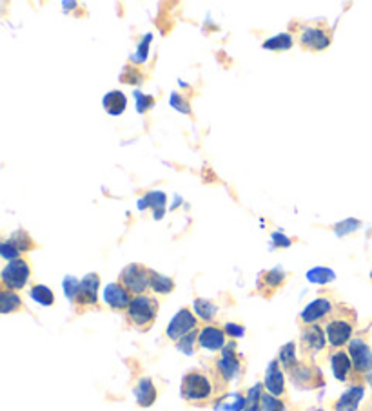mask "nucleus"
<instances>
[{
	"label": "nucleus",
	"instance_id": "nucleus-8",
	"mask_svg": "<svg viewBox=\"0 0 372 411\" xmlns=\"http://www.w3.org/2000/svg\"><path fill=\"white\" fill-rule=\"evenodd\" d=\"M349 355L358 375L372 373V349L363 339H352L349 343Z\"/></svg>",
	"mask_w": 372,
	"mask_h": 411
},
{
	"label": "nucleus",
	"instance_id": "nucleus-28",
	"mask_svg": "<svg viewBox=\"0 0 372 411\" xmlns=\"http://www.w3.org/2000/svg\"><path fill=\"white\" fill-rule=\"evenodd\" d=\"M262 401H264V386L254 384L247 391L245 397V410L243 411H264L262 410Z\"/></svg>",
	"mask_w": 372,
	"mask_h": 411
},
{
	"label": "nucleus",
	"instance_id": "nucleus-12",
	"mask_svg": "<svg viewBox=\"0 0 372 411\" xmlns=\"http://www.w3.org/2000/svg\"><path fill=\"white\" fill-rule=\"evenodd\" d=\"M327 345L325 330L321 328L320 324H309L301 330V349L303 354L314 355L323 352Z\"/></svg>",
	"mask_w": 372,
	"mask_h": 411
},
{
	"label": "nucleus",
	"instance_id": "nucleus-23",
	"mask_svg": "<svg viewBox=\"0 0 372 411\" xmlns=\"http://www.w3.org/2000/svg\"><path fill=\"white\" fill-rule=\"evenodd\" d=\"M245 410V397L242 393L220 397L214 404V411H243Z\"/></svg>",
	"mask_w": 372,
	"mask_h": 411
},
{
	"label": "nucleus",
	"instance_id": "nucleus-4",
	"mask_svg": "<svg viewBox=\"0 0 372 411\" xmlns=\"http://www.w3.org/2000/svg\"><path fill=\"white\" fill-rule=\"evenodd\" d=\"M119 283L135 295H144L151 290V270L140 263H131L122 270Z\"/></svg>",
	"mask_w": 372,
	"mask_h": 411
},
{
	"label": "nucleus",
	"instance_id": "nucleus-38",
	"mask_svg": "<svg viewBox=\"0 0 372 411\" xmlns=\"http://www.w3.org/2000/svg\"><path fill=\"white\" fill-rule=\"evenodd\" d=\"M0 254H2L4 259H10V261H15V259H18V256H21V252H18V250H16V248L13 247L10 241H8V239L2 243V247H0Z\"/></svg>",
	"mask_w": 372,
	"mask_h": 411
},
{
	"label": "nucleus",
	"instance_id": "nucleus-3",
	"mask_svg": "<svg viewBox=\"0 0 372 411\" xmlns=\"http://www.w3.org/2000/svg\"><path fill=\"white\" fill-rule=\"evenodd\" d=\"M158 314V301L153 295H135L127 308L129 323L138 330H149Z\"/></svg>",
	"mask_w": 372,
	"mask_h": 411
},
{
	"label": "nucleus",
	"instance_id": "nucleus-43",
	"mask_svg": "<svg viewBox=\"0 0 372 411\" xmlns=\"http://www.w3.org/2000/svg\"><path fill=\"white\" fill-rule=\"evenodd\" d=\"M367 380H369V384L372 386V373H371V375H367Z\"/></svg>",
	"mask_w": 372,
	"mask_h": 411
},
{
	"label": "nucleus",
	"instance_id": "nucleus-33",
	"mask_svg": "<svg viewBox=\"0 0 372 411\" xmlns=\"http://www.w3.org/2000/svg\"><path fill=\"white\" fill-rule=\"evenodd\" d=\"M262 410L264 411H287V406L284 404V401H280L278 397H273V395H269V393H264Z\"/></svg>",
	"mask_w": 372,
	"mask_h": 411
},
{
	"label": "nucleus",
	"instance_id": "nucleus-10",
	"mask_svg": "<svg viewBox=\"0 0 372 411\" xmlns=\"http://www.w3.org/2000/svg\"><path fill=\"white\" fill-rule=\"evenodd\" d=\"M99 274H88V276L80 281L77 301H75L77 308H91V306H97V303H99Z\"/></svg>",
	"mask_w": 372,
	"mask_h": 411
},
{
	"label": "nucleus",
	"instance_id": "nucleus-31",
	"mask_svg": "<svg viewBox=\"0 0 372 411\" xmlns=\"http://www.w3.org/2000/svg\"><path fill=\"white\" fill-rule=\"evenodd\" d=\"M290 47H293V36L287 33L271 36L269 40L264 42V49H269V51H287Z\"/></svg>",
	"mask_w": 372,
	"mask_h": 411
},
{
	"label": "nucleus",
	"instance_id": "nucleus-13",
	"mask_svg": "<svg viewBox=\"0 0 372 411\" xmlns=\"http://www.w3.org/2000/svg\"><path fill=\"white\" fill-rule=\"evenodd\" d=\"M289 373L293 382H295L298 388H307V390H310V388H318V386L323 384L321 371L318 370V368H314V366L300 364V362H298Z\"/></svg>",
	"mask_w": 372,
	"mask_h": 411
},
{
	"label": "nucleus",
	"instance_id": "nucleus-27",
	"mask_svg": "<svg viewBox=\"0 0 372 411\" xmlns=\"http://www.w3.org/2000/svg\"><path fill=\"white\" fill-rule=\"evenodd\" d=\"M193 308H195V314L200 319H203V321H212L218 314V306L214 303H211L209 299H197L195 304H193Z\"/></svg>",
	"mask_w": 372,
	"mask_h": 411
},
{
	"label": "nucleus",
	"instance_id": "nucleus-5",
	"mask_svg": "<svg viewBox=\"0 0 372 411\" xmlns=\"http://www.w3.org/2000/svg\"><path fill=\"white\" fill-rule=\"evenodd\" d=\"M32 278V267L29 263L24 261V259H15V261H10L2 270V288L5 290H22L26 287L27 281Z\"/></svg>",
	"mask_w": 372,
	"mask_h": 411
},
{
	"label": "nucleus",
	"instance_id": "nucleus-20",
	"mask_svg": "<svg viewBox=\"0 0 372 411\" xmlns=\"http://www.w3.org/2000/svg\"><path fill=\"white\" fill-rule=\"evenodd\" d=\"M147 207H153L155 209V220H160L164 216V211H166V194L160 192V190H153V192H147V194L138 201V209H147Z\"/></svg>",
	"mask_w": 372,
	"mask_h": 411
},
{
	"label": "nucleus",
	"instance_id": "nucleus-26",
	"mask_svg": "<svg viewBox=\"0 0 372 411\" xmlns=\"http://www.w3.org/2000/svg\"><path fill=\"white\" fill-rule=\"evenodd\" d=\"M336 279V274L332 272L331 268L327 267H316L310 268L309 272H307V281L314 284H327L332 283Z\"/></svg>",
	"mask_w": 372,
	"mask_h": 411
},
{
	"label": "nucleus",
	"instance_id": "nucleus-11",
	"mask_svg": "<svg viewBox=\"0 0 372 411\" xmlns=\"http://www.w3.org/2000/svg\"><path fill=\"white\" fill-rule=\"evenodd\" d=\"M198 346L207 352H222L227 346L225 330L218 328L214 324H207L198 332Z\"/></svg>",
	"mask_w": 372,
	"mask_h": 411
},
{
	"label": "nucleus",
	"instance_id": "nucleus-2",
	"mask_svg": "<svg viewBox=\"0 0 372 411\" xmlns=\"http://www.w3.org/2000/svg\"><path fill=\"white\" fill-rule=\"evenodd\" d=\"M182 399L191 404H206L216 393V384L214 379L209 377L203 371H189L184 375L180 386Z\"/></svg>",
	"mask_w": 372,
	"mask_h": 411
},
{
	"label": "nucleus",
	"instance_id": "nucleus-42",
	"mask_svg": "<svg viewBox=\"0 0 372 411\" xmlns=\"http://www.w3.org/2000/svg\"><path fill=\"white\" fill-rule=\"evenodd\" d=\"M273 239H274V245H276V247H282V248L290 247V239L289 237H285L284 234H276V232H274Z\"/></svg>",
	"mask_w": 372,
	"mask_h": 411
},
{
	"label": "nucleus",
	"instance_id": "nucleus-1",
	"mask_svg": "<svg viewBox=\"0 0 372 411\" xmlns=\"http://www.w3.org/2000/svg\"><path fill=\"white\" fill-rule=\"evenodd\" d=\"M354 323H356V315L349 306L345 304L336 306L331 317L327 319V343L332 348H343L345 345H349L352 341V334H354Z\"/></svg>",
	"mask_w": 372,
	"mask_h": 411
},
{
	"label": "nucleus",
	"instance_id": "nucleus-35",
	"mask_svg": "<svg viewBox=\"0 0 372 411\" xmlns=\"http://www.w3.org/2000/svg\"><path fill=\"white\" fill-rule=\"evenodd\" d=\"M62 287H64V292H66V297H68L71 303H75L78 295V288H80V281H77L73 276H68V278L64 279Z\"/></svg>",
	"mask_w": 372,
	"mask_h": 411
},
{
	"label": "nucleus",
	"instance_id": "nucleus-18",
	"mask_svg": "<svg viewBox=\"0 0 372 411\" xmlns=\"http://www.w3.org/2000/svg\"><path fill=\"white\" fill-rule=\"evenodd\" d=\"M331 368H332V375L336 377L340 382H345L349 379V375L354 370V366H352L351 355L340 349V352H334L331 355Z\"/></svg>",
	"mask_w": 372,
	"mask_h": 411
},
{
	"label": "nucleus",
	"instance_id": "nucleus-19",
	"mask_svg": "<svg viewBox=\"0 0 372 411\" xmlns=\"http://www.w3.org/2000/svg\"><path fill=\"white\" fill-rule=\"evenodd\" d=\"M156 395H158V393H156V388L151 379H147V377H142V379L136 382L135 397H136V402H138L140 408L153 406L156 401Z\"/></svg>",
	"mask_w": 372,
	"mask_h": 411
},
{
	"label": "nucleus",
	"instance_id": "nucleus-6",
	"mask_svg": "<svg viewBox=\"0 0 372 411\" xmlns=\"http://www.w3.org/2000/svg\"><path fill=\"white\" fill-rule=\"evenodd\" d=\"M242 373V360L236 354V345L227 343V346L222 349L220 359L216 360V377H220L223 384H227L231 380H236Z\"/></svg>",
	"mask_w": 372,
	"mask_h": 411
},
{
	"label": "nucleus",
	"instance_id": "nucleus-34",
	"mask_svg": "<svg viewBox=\"0 0 372 411\" xmlns=\"http://www.w3.org/2000/svg\"><path fill=\"white\" fill-rule=\"evenodd\" d=\"M195 343L198 345V332H193V334L186 335L184 339H180L176 343V348L184 352L186 355H191L195 352Z\"/></svg>",
	"mask_w": 372,
	"mask_h": 411
},
{
	"label": "nucleus",
	"instance_id": "nucleus-14",
	"mask_svg": "<svg viewBox=\"0 0 372 411\" xmlns=\"http://www.w3.org/2000/svg\"><path fill=\"white\" fill-rule=\"evenodd\" d=\"M103 303L108 304L111 310H125L129 308L131 301V292L127 288H124L120 283H109L108 287L103 288Z\"/></svg>",
	"mask_w": 372,
	"mask_h": 411
},
{
	"label": "nucleus",
	"instance_id": "nucleus-41",
	"mask_svg": "<svg viewBox=\"0 0 372 411\" xmlns=\"http://www.w3.org/2000/svg\"><path fill=\"white\" fill-rule=\"evenodd\" d=\"M136 107H138L140 113H145L147 109L153 107V98L147 96V94H142V93H136Z\"/></svg>",
	"mask_w": 372,
	"mask_h": 411
},
{
	"label": "nucleus",
	"instance_id": "nucleus-24",
	"mask_svg": "<svg viewBox=\"0 0 372 411\" xmlns=\"http://www.w3.org/2000/svg\"><path fill=\"white\" fill-rule=\"evenodd\" d=\"M22 308V299L21 295L13 290H5L2 288L0 292V312L2 314H13V312H18Z\"/></svg>",
	"mask_w": 372,
	"mask_h": 411
},
{
	"label": "nucleus",
	"instance_id": "nucleus-36",
	"mask_svg": "<svg viewBox=\"0 0 372 411\" xmlns=\"http://www.w3.org/2000/svg\"><path fill=\"white\" fill-rule=\"evenodd\" d=\"M360 226H362V223L358 222V220H345V222L338 223V225L334 226V232H336V236H345L349 232L358 230Z\"/></svg>",
	"mask_w": 372,
	"mask_h": 411
},
{
	"label": "nucleus",
	"instance_id": "nucleus-7",
	"mask_svg": "<svg viewBox=\"0 0 372 411\" xmlns=\"http://www.w3.org/2000/svg\"><path fill=\"white\" fill-rule=\"evenodd\" d=\"M198 326V317L193 314L189 308L178 310V314L171 319V323L167 324L166 328V337L173 343H178L180 339H184L186 335L197 332Z\"/></svg>",
	"mask_w": 372,
	"mask_h": 411
},
{
	"label": "nucleus",
	"instance_id": "nucleus-29",
	"mask_svg": "<svg viewBox=\"0 0 372 411\" xmlns=\"http://www.w3.org/2000/svg\"><path fill=\"white\" fill-rule=\"evenodd\" d=\"M29 295L35 303L42 304V306H53L55 303V293L51 292V288L44 287V284H35L29 290Z\"/></svg>",
	"mask_w": 372,
	"mask_h": 411
},
{
	"label": "nucleus",
	"instance_id": "nucleus-15",
	"mask_svg": "<svg viewBox=\"0 0 372 411\" xmlns=\"http://www.w3.org/2000/svg\"><path fill=\"white\" fill-rule=\"evenodd\" d=\"M264 388L267 390L269 395L278 397V399L285 393V377H284V371H282V364H280V360H276V359L271 360V364L267 366Z\"/></svg>",
	"mask_w": 372,
	"mask_h": 411
},
{
	"label": "nucleus",
	"instance_id": "nucleus-21",
	"mask_svg": "<svg viewBox=\"0 0 372 411\" xmlns=\"http://www.w3.org/2000/svg\"><path fill=\"white\" fill-rule=\"evenodd\" d=\"M285 281V274L280 270V268H274L269 270L262 276V281H260V290L265 293V295H271L274 290H278Z\"/></svg>",
	"mask_w": 372,
	"mask_h": 411
},
{
	"label": "nucleus",
	"instance_id": "nucleus-22",
	"mask_svg": "<svg viewBox=\"0 0 372 411\" xmlns=\"http://www.w3.org/2000/svg\"><path fill=\"white\" fill-rule=\"evenodd\" d=\"M103 109L108 111L109 114H113V116H119L125 111V105H127V100H125L124 93H120V91H111L103 96L102 100Z\"/></svg>",
	"mask_w": 372,
	"mask_h": 411
},
{
	"label": "nucleus",
	"instance_id": "nucleus-17",
	"mask_svg": "<svg viewBox=\"0 0 372 411\" xmlns=\"http://www.w3.org/2000/svg\"><path fill=\"white\" fill-rule=\"evenodd\" d=\"M365 397V388L362 384L351 386L343 395L338 399L334 404V411H358L360 410V402Z\"/></svg>",
	"mask_w": 372,
	"mask_h": 411
},
{
	"label": "nucleus",
	"instance_id": "nucleus-39",
	"mask_svg": "<svg viewBox=\"0 0 372 411\" xmlns=\"http://www.w3.org/2000/svg\"><path fill=\"white\" fill-rule=\"evenodd\" d=\"M223 330H225V334H227L229 337H233V339H240V337H243V334H245V328H243L242 324L236 323H227L223 326Z\"/></svg>",
	"mask_w": 372,
	"mask_h": 411
},
{
	"label": "nucleus",
	"instance_id": "nucleus-40",
	"mask_svg": "<svg viewBox=\"0 0 372 411\" xmlns=\"http://www.w3.org/2000/svg\"><path fill=\"white\" fill-rule=\"evenodd\" d=\"M149 44H151V35H147L144 38V40H142V44H140V47H138V55H135V57H133V60H135V62H145V58H147V49H149Z\"/></svg>",
	"mask_w": 372,
	"mask_h": 411
},
{
	"label": "nucleus",
	"instance_id": "nucleus-16",
	"mask_svg": "<svg viewBox=\"0 0 372 411\" xmlns=\"http://www.w3.org/2000/svg\"><path fill=\"white\" fill-rule=\"evenodd\" d=\"M300 42L301 46H305L307 49L323 51L331 44V35L325 29H320V27H305L300 35Z\"/></svg>",
	"mask_w": 372,
	"mask_h": 411
},
{
	"label": "nucleus",
	"instance_id": "nucleus-30",
	"mask_svg": "<svg viewBox=\"0 0 372 411\" xmlns=\"http://www.w3.org/2000/svg\"><path fill=\"white\" fill-rule=\"evenodd\" d=\"M8 241H10L11 245H13V247H15L21 254L22 252H29V250H33V248H35V243H33L32 236H29V234H26L24 230L13 232Z\"/></svg>",
	"mask_w": 372,
	"mask_h": 411
},
{
	"label": "nucleus",
	"instance_id": "nucleus-37",
	"mask_svg": "<svg viewBox=\"0 0 372 411\" xmlns=\"http://www.w3.org/2000/svg\"><path fill=\"white\" fill-rule=\"evenodd\" d=\"M171 105H173L175 109H178V111H180V113H184V114L191 113V107H189V103H187V100L182 96L180 93H173V96H171Z\"/></svg>",
	"mask_w": 372,
	"mask_h": 411
},
{
	"label": "nucleus",
	"instance_id": "nucleus-32",
	"mask_svg": "<svg viewBox=\"0 0 372 411\" xmlns=\"http://www.w3.org/2000/svg\"><path fill=\"white\" fill-rule=\"evenodd\" d=\"M278 360H280V364L284 366L287 371H290L296 364H298L295 343H287L285 346H282V349H280V355H278Z\"/></svg>",
	"mask_w": 372,
	"mask_h": 411
},
{
	"label": "nucleus",
	"instance_id": "nucleus-44",
	"mask_svg": "<svg viewBox=\"0 0 372 411\" xmlns=\"http://www.w3.org/2000/svg\"><path fill=\"white\" fill-rule=\"evenodd\" d=\"M371 279H372V272H371Z\"/></svg>",
	"mask_w": 372,
	"mask_h": 411
},
{
	"label": "nucleus",
	"instance_id": "nucleus-25",
	"mask_svg": "<svg viewBox=\"0 0 372 411\" xmlns=\"http://www.w3.org/2000/svg\"><path fill=\"white\" fill-rule=\"evenodd\" d=\"M151 290L155 293H160V295H166V293H171L175 290V281L155 272V270H151Z\"/></svg>",
	"mask_w": 372,
	"mask_h": 411
},
{
	"label": "nucleus",
	"instance_id": "nucleus-9",
	"mask_svg": "<svg viewBox=\"0 0 372 411\" xmlns=\"http://www.w3.org/2000/svg\"><path fill=\"white\" fill-rule=\"evenodd\" d=\"M334 308H336V306L332 304L331 299L318 297L301 310L300 321L305 324V326H309V324H318L320 321H325V319L331 317Z\"/></svg>",
	"mask_w": 372,
	"mask_h": 411
}]
</instances>
